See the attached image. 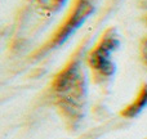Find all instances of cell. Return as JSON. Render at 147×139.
<instances>
[{
	"label": "cell",
	"mask_w": 147,
	"mask_h": 139,
	"mask_svg": "<svg viewBox=\"0 0 147 139\" xmlns=\"http://www.w3.org/2000/svg\"><path fill=\"white\" fill-rule=\"evenodd\" d=\"M146 106H147V85H145L142 88V90L138 94L137 99H136L132 104H129L125 111H123V115L127 117H134L136 115L140 113Z\"/></svg>",
	"instance_id": "cell-4"
},
{
	"label": "cell",
	"mask_w": 147,
	"mask_h": 139,
	"mask_svg": "<svg viewBox=\"0 0 147 139\" xmlns=\"http://www.w3.org/2000/svg\"><path fill=\"white\" fill-rule=\"evenodd\" d=\"M83 73L76 62L70 64L67 68H65L61 73L57 75L53 83V89L63 101L75 102L80 98L83 93Z\"/></svg>",
	"instance_id": "cell-1"
},
{
	"label": "cell",
	"mask_w": 147,
	"mask_h": 139,
	"mask_svg": "<svg viewBox=\"0 0 147 139\" xmlns=\"http://www.w3.org/2000/svg\"><path fill=\"white\" fill-rule=\"evenodd\" d=\"M119 45L116 36L114 32L106 34L101 43L89 56V64L93 70L99 72L101 75L110 76L114 72V63L111 61V53Z\"/></svg>",
	"instance_id": "cell-2"
},
{
	"label": "cell",
	"mask_w": 147,
	"mask_h": 139,
	"mask_svg": "<svg viewBox=\"0 0 147 139\" xmlns=\"http://www.w3.org/2000/svg\"><path fill=\"white\" fill-rule=\"evenodd\" d=\"M93 12V7L89 1L86 0H80L76 4L75 9L71 13V15L69 17V19L66 21L62 28L56 34V38L53 40V44H61L71 35L72 32H75V30H78L81 26V23L89 17Z\"/></svg>",
	"instance_id": "cell-3"
},
{
	"label": "cell",
	"mask_w": 147,
	"mask_h": 139,
	"mask_svg": "<svg viewBox=\"0 0 147 139\" xmlns=\"http://www.w3.org/2000/svg\"><path fill=\"white\" fill-rule=\"evenodd\" d=\"M142 57H143V61L147 64V38L143 41V45H142Z\"/></svg>",
	"instance_id": "cell-6"
},
{
	"label": "cell",
	"mask_w": 147,
	"mask_h": 139,
	"mask_svg": "<svg viewBox=\"0 0 147 139\" xmlns=\"http://www.w3.org/2000/svg\"><path fill=\"white\" fill-rule=\"evenodd\" d=\"M39 4L41 5V8L48 12H56L63 5L65 0H36Z\"/></svg>",
	"instance_id": "cell-5"
}]
</instances>
